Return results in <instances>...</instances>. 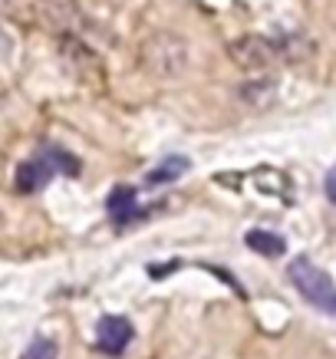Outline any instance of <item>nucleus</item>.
<instances>
[{"mask_svg":"<svg viewBox=\"0 0 336 359\" xmlns=\"http://www.w3.org/2000/svg\"><path fill=\"white\" fill-rule=\"evenodd\" d=\"M188 168H191V162H188L184 155H168V158H162L152 172L145 175V185H168V182H178Z\"/></svg>","mask_w":336,"mask_h":359,"instance_id":"obj_6","label":"nucleus"},{"mask_svg":"<svg viewBox=\"0 0 336 359\" xmlns=\"http://www.w3.org/2000/svg\"><path fill=\"white\" fill-rule=\"evenodd\" d=\"M231 60L241 66V69H248V73H264V69H271L274 63H281V43H274L267 36H257V33H248V36H241L234 43L228 46Z\"/></svg>","mask_w":336,"mask_h":359,"instance_id":"obj_3","label":"nucleus"},{"mask_svg":"<svg viewBox=\"0 0 336 359\" xmlns=\"http://www.w3.org/2000/svg\"><path fill=\"white\" fill-rule=\"evenodd\" d=\"M241 99L248 106H254V109H264V106H271L277 99V86H274V79H254V83L241 86Z\"/></svg>","mask_w":336,"mask_h":359,"instance_id":"obj_9","label":"nucleus"},{"mask_svg":"<svg viewBox=\"0 0 336 359\" xmlns=\"http://www.w3.org/2000/svg\"><path fill=\"white\" fill-rule=\"evenodd\" d=\"M287 277L297 287V294L304 297L310 306L323 310V313L336 316V283L330 280V273L320 271L310 257H293L287 267Z\"/></svg>","mask_w":336,"mask_h":359,"instance_id":"obj_1","label":"nucleus"},{"mask_svg":"<svg viewBox=\"0 0 336 359\" xmlns=\"http://www.w3.org/2000/svg\"><path fill=\"white\" fill-rule=\"evenodd\" d=\"M7 53H11V40H7V36H4V30H0V60H4Z\"/></svg>","mask_w":336,"mask_h":359,"instance_id":"obj_13","label":"nucleus"},{"mask_svg":"<svg viewBox=\"0 0 336 359\" xmlns=\"http://www.w3.org/2000/svg\"><path fill=\"white\" fill-rule=\"evenodd\" d=\"M323 191H326V198L330 201H336V165L326 172V182H323Z\"/></svg>","mask_w":336,"mask_h":359,"instance_id":"obj_12","label":"nucleus"},{"mask_svg":"<svg viewBox=\"0 0 336 359\" xmlns=\"http://www.w3.org/2000/svg\"><path fill=\"white\" fill-rule=\"evenodd\" d=\"M109 218L116 221V224H126V221L139 218V205H135V191L132 188H116L112 195H109Z\"/></svg>","mask_w":336,"mask_h":359,"instance_id":"obj_8","label":"nucleus"},{"mask_svg":"<svg viewBox=\"0 0 336 359\" xmlns=\"http://www.w3.org/2000/svg\"><path fill=\"white\" fill-rule=\"evenodd\" d=\"M53 165L46 162L43 155H36V158H30V162H23L20 168H17V191L20 195H33V191H40V188H46V182L53 178Z\"/></svg>","mask_w":336,"mask_h":359,"instance_id":"obj_5","label":"nucleus"},{"mask_svg":"<svg viewBox=\"0 0 336 359\" xmlns=\"http://www.w3.org/2000/svg\"><path fill=\"white\" fill-rule=\"evenodd\" d=\"M244 244H248L254 254H264V257H281L283 250H287V241L281 234H274V231H264V228H254L244 234Z\"/></svg>","mask_w":336,"mask_h":359,"instance_id":"obj_7","label":"nucleus"},{"mask_svg":"<svg viewBox=\"0 0 336 359\" xmlns=\"http://www.w3.org/2000/svg\"><path fill=\"white\" fill-rule=\"evenodd\" d=\"M132 343V323L126 316L109 313L96 323V349L106 356H122L126 346Z\"/></svg>","mask_w":336,"mask_h":359,"instance_id":"obj_4","label":"nucleus"},{"mask_svg":"<svg viewBox=\"0 0 336 359\" xmlns=\"http://www.w3.org/2000/svg\"><path fill=\"white\" fill-rule=\"evenodd\" d=\"M60 356V346H56L53 339H46V337H36L30 343V346L23 349V356L20 359H56Z\"/></svg>","mask_w":336,"mask_h":359,"instance_id":"obj_11","label":"nucleus"},{"mask_svg":"<svg viewBox=\"0 0 336 359\" xmlns=\"http://www.w3.org/2000/svg\"><path fill=\"white\" fill-rule=\"evenodd\" d=\"M46 158V162L53 165L56 172H66V175H79V162L73 158L69 152H63V149H56V145H46L43 152H40Z\"/></svg>","mask_w":336,"mask_h":359,"instance_id":"obj_10","label":"nucleus"},{"mask_svg":"<svg viewBox=\"0 0 336 359\" xmlns=\"http://www.w3.org/2000/svg\"><path fill=\"white\" fill-rule=\"evenodd\" d=\"M142 63L155 76H178L188 63V46L175 33H155L142 46Z\"/></svg>","mask_w":336,"mask_h":359,"instance_id":"obj_2","label":"nucleus"}]
</instances>
